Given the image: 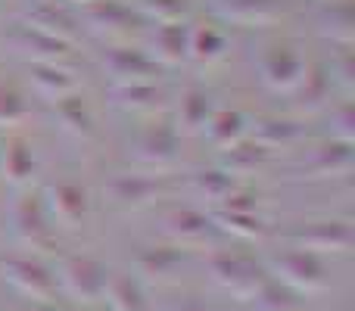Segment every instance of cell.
<instances>
[{
  "mask_svg": "<svg viewBox=\"0 0 355 311\" xmlns=\"http://www.w3.org/2000/svg\"><path fill=\"white\" fill-rule=\"evenodd\" d=\"M69 283H72L81 296H97L100 290L106 287V271L100 268L97 262L78 258V262L69 265Z\"/></svg>",
  "mask_w": 355,
  "mask_h": 311,
  "instance_id": "6da1fadb",
  "label": "cell"
},
{
  "mask_svg": "<svg viewBox=\"0 0 355 311\" xmlns=\"http://www.w3.org/2000/svg\"><path fill=\"white\" fill-rule=\"evenodd\" d=\"M6 277H10L12 283H19L22 290H28V293L41 296L50 290V277L47 271L41 268V265H31V262H10L6 265Z\"/></svg>",
  "mask_w": 355,
  "mask_h": 311,
  "instance_id": "7a4b0ae2",
  "label": "cell"
},
{
  "mask_svg": "<svg viewBox=\"0 0 355 311\" xmlns=\"http://www.w3.org/2000/svg\"><path fill=\"white\" fill-rule=\"evenodd\" d=\"M284 274L293 283H302V287H318L321 277H324V268L315 256H290L284 258Z\"/></svg>",
  "mask_w": 355,
  "mask_h": 311,
  "instance_id": "3957f363",
  "label": "cell"
},
{
  "mask_svg": "<svg viewBox=\"0 0 355 311\" xmlns=\"http://www.w3.org/2000/svg\"><path fill=\"white\" fill-rule=\"evenodd\" d=\"M110 296H112V302H116L119 311H147L144 308L141 290H137L128 277H116V281L110 283Z\"/></svg>",
  "mask_w": 355,
  "mask_h": 311,
  "instance_id": "277c9868",
  "label": "cell"
},
{
  "mask_svg": "<svg viewBox=\"0 0 355 311\" xmlns=\"http://www.w3.org/2000/svg\"><path fill=\"white\" fill-rule=\"evenodd\" d=\"M184 311H206V308H196V305H193V308H184Z\"/></svg>",
  "mask_w": 355,
  "mask_h": 311,
  "instance_id": "5b68a950",
  "label": "cell"
},
{
  "mask_svg": "<svg viewBox=\"0 0 355 311\" xmlns=\"http://www.w3.org/2000/svg\"><path fill=\"white\" fill-rule=\"evenodd\" d=\"M35 311H50V308H35Z\"/></svg>",
  "mask_w": 355,
  "mask_h": 311,
  "instance_id": "8992f818",
  "label": "cell"
}]
</instances>
